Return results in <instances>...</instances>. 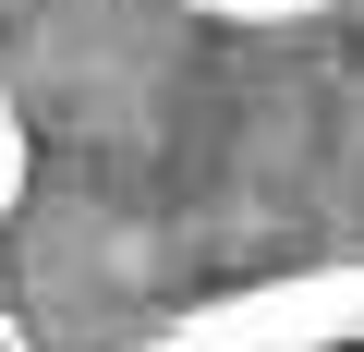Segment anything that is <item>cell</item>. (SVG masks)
Segmentation results:
<instances>
[{
  "label": "cell",
  "instance_id": "cell-3",
  "mask_svg": "<svg viewBox=\"0 0 364 352\" xmlns=\"http://www.w3.org/2000/svg\"><path fill=\"white\" fill-rule=\"evenodd\" d=\"M25 207V122H13V97H0V219Z\"/></svg>",
  "mask_w": 364,
  "mask_h": 352
},
{
  "label": "cell",
  "instance_id": "cell-2",
  "mask_svg": "<svg viewBox=\"0 0 364 352\" xmlns=\"http://www.w3.org/2000/svg\"><path fill=\"white\" fill-rule=\"evenodd\" d=\"M195 13H219V25H304V13H328V0H195Z\"/></svg>",
  "mask_w": 364,
  "mask_h": 352
},
{
  "label": "cell",
  "instance_id": "cell-1",
  "mask_svg": "<svg viewBox=\"0 0 364 352\" xmlns=\"http://www.w3.org/2000/svg\"><path fill=\"white\" fill-rule=\"evenodd\" d=\"M146 352H364V267L352 279H279V292H231L207 316H182Z\"/></svg>",
  "mask_w": 364,
  "mask_h": 352
}]
</instances>
